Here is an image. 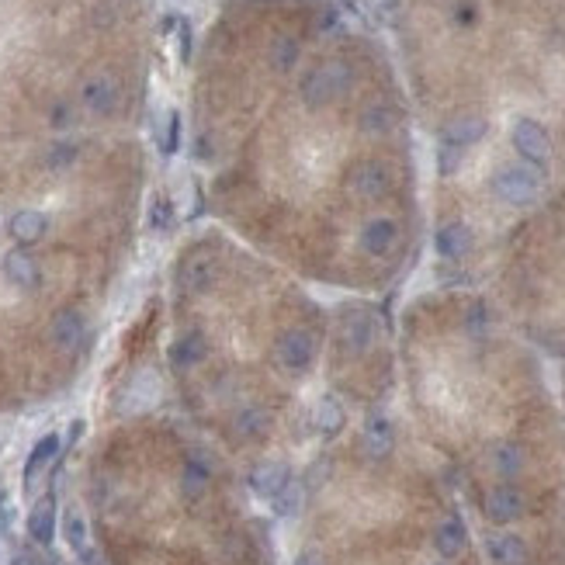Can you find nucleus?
I'll use <instances>...</instances> for the list:
<instances>
[{"label":"nucleus","instance_id":"15","mask_svg":"<svg viewBox=\"0 0 565 565\" xmlns=\"http://www.w3.org/2000/svg\"><path fill=\"white\" fill-rule=\"evenodd\" d=\"M46 229H49V219H46L42 212H35V208H21V212L11 215V223H7L11 240L21 243V246L42 240V236H46Z\"/></svg>","mask_w":565,"mask_h":565},{"label":"nucleus","instance_id":"42","mask_svg":"<svg viewBox=\"0 0 565 565\" xmlns=\"http://www.w3.org/2000/svg\"><path fill=\"white\" fill-rule=\"evenodd\" d=\"M7 528V507H4V497H0V531Z\"/></svg>","mask_w":565,"mask_h":565},{"label":"nucleus","instance_id":"26","mask_svg":"<svg viewBox=\"0 0 565 565\" xmlns=\"http://www.w3.org/2000/svg\"><path fill=\"white\" fill-rule=\"evenodd\" d=\"M298 56H302L298 38H291V35H277L275 42H271V49H267V63H271L277 73H288V69H295Z\"/></svg>","mask_w":565,"mask_h":565},{"label":"nucleus","instance_id":"41","mask_svg":"<svg viewBox=\"0 0 565 565\" xmlns=\"http://www.w3.org/2000/svg\"><path fill=\"white\" fill-rule=\"evenodd\" d=\"M316 25H319V28H333V25H337V11H326V15H319Z\"/></svg>","mask_w":565,"mask_h":565},{"label":"nucleus","instance_id":"30","mask_svg":"<svg viewBox=\"0 0 565 565\" xmlns=\"http://www.w3.org/2000/svg\"><path fill=\"white\" fill-rule=\"evenodd\" d=\"M302 497H306V489H302V482H288L281 493L275 497V507L281 517H295L302 510Z\"/></svg>","mask_w":565,"mask_h":565},{"label":"nucleus","instance_id":"34","mask_svg":"<svg viewBox=\"0 0 565 565\" xmlns=\"http://www.w3.org/2000/svg\"><path fill=\"white\" fill-rule=\"evenodd\" d=\"M177 146H181V115L171 111V115H167V139H163V153L173 156L177 153Z\"/></svg>","mask_w":565,"mask_h":565},{"label":"nucleus","instance_id":"3","mask_svg":"<svg viewBox=\"0 0 565 565\" xmlns=\"http://www.w3.org/2000/svg\"><path fill=\"white\" fill-rule=\"evenodd\" d=\"M389 184H392V177L385 171V163H378V160H361L354 163L351 171H347V191L361 198V202H378V198H385L389 194Z\"/></svg>","mask_w":565,"mask_h":565},{"label":"nucleus","instance_id":"22","mask_svg":"<svg viewBox=\"0 0 565 565\" xmlns=\"http://www.w3.org/2000/svg\"><path fill=\"white\" fill-rule=\"evenodd\" d=\"M465 541H468V531H465V524L458 520V517H447V520H441V528L434 531V549L441 551L445 559L462 555Z\"/></svg>","mask_w":565,"mask_h":565},{"label":"nucleus","instance_id":"6","mask_svg":"<svg viewBox=\"0 0 565 565\" xmlns=\"http://www.w3.org/2000/svg\"><path fill=\"white\" fill-rule=\"evenodd\" d=\"M215 277H219V264H215V257L205 254V250L191 254V257L181 264V288L188 291V295H205V291L215 285Z\"/></svg>","mask_w":565,"mask_h":565},{"label":"nucleus","instance_id":"18","mask_svg":"<svg viewBox=\"0 0 565 565\" xmlns=\"http://www.w3.org/2000/svg\"><path fill=\"white\" fill-rule=\"evenodd\" d=\"M208 358V343L205 337L198 333V330H188V333H181L171 347V361L173 368H194V364H202Z\"/></svg>","mask_w":565,"mask_h":565},{"label":"nucleus","instance_id":"2","mask_svg":"<svg viewBox=\"0 0 565 565\" xmlns=\"http://www.w3.org/2000/svg\"><path fill=\"white\" fill-rule=\"evenodd\" d=\"M493 191L507 205H531L534 198L541 194V173L528 167V163H510L493 177Z\"/></svg>","mask_w":565,"mask_h":565},{"label":"nucleus","instance_id":"28","mask_svg":"<svg viewBox=\"0 0 565 565\" xmlns=\"http://www.w3.org/2000/svg\"><path fill=\"white\" fill-rule=\"evenodd\" d=\"M392 125H395V111L389 104H368L361 111V132L364 136H385V132H392Z\"/></svg>","mask_w":565,"mask_h":565},{"label":"nucleus","instance_id":"9","mask_svg":"<svg viewBox=\"0 0 565 565\" xmlns=\"http://www.w3.org/2000/svg\"><path fill=\"white\" fill-rule=\"evenodd\" d=\"M49 337H52V343H56L59 351H67V354H73V351H77V347L84 343V337H87L84 316H80L77 309H59V312L52 316Z\"/></svg>","mask_w":565,"mask_h":565},{"label":"nucleus","instance_id":"19","mask_svg":"<svg viewBox=\"0 0 565 565\" xmlns=\"http://www.w3.org/2000/svg\"><path fill=\"white\" fill-rule=\"evenodd\" d=\"M28 534L35 545H52L56 538V499L42 497L28 514Z\"/></svg>","mask_w":565,"mask_h":565},{"label":"nucleus","instance_id":"39","mask_svg":"<svg viewBox=\"0 0 565 565\" xmlns=\"http://www.w3.org/2000/svg\"><path fill=\"white\" fill-rule=\"evenodd\" d=\"M11 565H42V562L35 559L32 551H25V549H21V551H15V562H11Z\"/></svg>","mask_w":565,"mask_h":565},{"label":"nucleus","instance_id":"20","mask_svg":"<svg viewBox=\"0 0 565 565\" xmlns=\"http://www.w3.org/2000/svg\"><path fill=\"white\" fill-rule=\"evenodd\" d=\"M489 559L497 565H524L528 562V545L517 538V534H489L486 541Z\"/></svg>","mask_w":565,"mask_h":565},{"label":"nucleus","instance_id":"23","mask_svg":"<svg viewBox=\"0 0 565 565\" xmlns=\"http://www.w3.org/2000/svg\"><path fill=\"white\" fill-rule=\"evenodd\" d=\"M56 455H59V434H46V437L32 447V455H28V465H25V489H32L35 479L42 476V468H46Z\"/></svg>","mask_w":565,"mask_h":565},{"label":"nucleus","instance_id":"14","mask_svg":"<svg viewBox=\"0 0 565 565\" xmlns=\"http://www.w3.org/2000/svg\"><path fill=\"white\" fill-rule=\"evenodd\" d=\"M361 445H364V455L368 458H385L395 445V430L392 424L385 420V416H368V424H364V434H361Z\"/></svg>","mask_w":565,"mask_h":565},{"label":"nucleus","instance_id":"25","mask_svg":"<svg viewBox=\"0 0 565 565\" xmlns=\"http://www.w3.org/2000/svg\"><path fill=\"white\" fill-rule=\"evenodd\" d=\"M489 458H493V468H497L503 479H514V476H520V468H524V447L514 445V441H499Z\"/></svg>","mask_w":565,"mask_h":565},{"label":"nucleus","instance_id":"7","mask_svg":"<svg viewBox=\"0 0 565 565\" xmlns=\"http://www.w3.org/2000/svg\"><path fill=\"white\" fill-rule=\"evenodd\" d=\"M80 101H84V108L87 111H94V115H111L115 104H119V84H115V77L94 73V77L84 80V87H80Z\"/></svg>","mask_w":565,"mask_h":565},{"label":"nucleus","instance_id":"17","mask_svg":"<svg viewBox=\"0 0 565 565\" xmlns=\"http://www.w3.org/2000/svg\"><path fill=\"white\" fill-rule=\"evenodd\" d=\"M371 337H375V323H371V316L368 312H354V316H347L340 326V340L343 347L351 351V354H364L368 347H371Z\"/></svg>","mask_w":565,"mask_h":565},{"label":"nucleus","instance_id":"11","mask_svg":"<svg viewBox=\"0 0 565 565\" xmlns=\"http://www.w3.org/2000/svg\"><path fill=\"white\" fill-rule=\"evenodd\" d=\"M486 129H489V121L482 119V115H458V119H451L445 129H441V142L465 150V146L479 142V139L486 136Z\"/></svg>","mask_w":565,"mask_h":565},{"label":"nucleus","instance_id":"1","mask_svg":"<svg viewBox=\"0 0 565 565\" xmlns=\"http://www.w3.org/2000/svg\"><path fill=\"white\" fill-rule=\"evenodd\" d=\"M351 87H354V69H351V63H343V59H326V63L312 67L306 77H302L298 94H302L306 108H323V104L343 98Z\"/></svg>","mask_w":565,"mask_h":565},{"label":"nucleus","instance_id":"27","mask_svg":"<svg viewBox=\"0 0 565 565\" xmlns=\"http://www.w3.org/2000/svg\"><path fill=\"white\" fill-rule=\"evenodd\" d=\"M343 424H347V413H343L340 403L333 395L319 399V406H316V427H319V434L323 437H337L343 430Z\"/></svg>","mask_w":565,"mask_h":565},{"label":"nucleus","instance_id":"24","mask_svg":"<svg viewBox=\"0 0 565 565\" xmlns=\"http://www.w3.org/2000/svg\"><path fill=\"white\" fill-rule=\"evenodd\" d=\"M208 482H212V465L205 458H188L184 462V476H181V489H184V497L188 499H198L202 493L208 489Z\"/></svg>","mask_w":565,"mask_h":565},{"label":"nucleus","instance_id":"36","mask_svg":"<svg viewBox=\"0 0 565 565\" xmlns=\"http://www.w3.org/2000/svg\"><path fill=\"white\" fill-rule=\"evenodd\" d=\"M181 59H184V63L191 59V25L188 21H181Z\"/></svg>","mask_w":565,"mask_h":565},{"label":"nucleus","instance_id":"4","mask_svg":"<svg viewBox=\"0 0 565 565\" xmlns=\"http://www.w3.org/2000/svg\"><path fill=\"white\" fill-rule=\"evenodd\" d=\"M275 358L285 371H306L309 364L316 361V340L312 333L302 326H291L275 340Z\"/></svg>","mask_w":565,"mask_h":565},{"label":"nucleus","instance_id":"16","mask_svg":"<svg viewBox=\"0 0 565 565\" xmlns=\"http://www.w3.org/2000/svg\"><path fill=\"white\" fill-rule=\"evenodd\" d=\"M434 246H437V254L447 260H458L465 257L468 250H472V229L465 223H447L437 229V236H434Z\"/></svg>","mask_w":565,"mask_h":565},{"label":"nucleus","instance_id":"12","mask_svg":"<svg viewBox=\"0 0 565 565\" xmlns=\"http://www.w3.org/2000/svg\"><path fill=\"white\" fill-rule=\"evenodd\" d=\"M4 277L15 285V288H35L38 285V260L28 254V250H21V246H15V250H7L4 254Z\"/></svg>","mask_w":565,"mask_h":565},{"label":"nucleus","instance_id":"29","mask_svg":"<svg viewBox=\"0 0 565 565\" xmlns=\"http://www.w3.org/2000/svg\"><path fill=\"white\" fill-rule=\"evenodd\" d=\"M63 531H67L69 549L77 551V555H80L84 562H90V538H87L84 517L77 514V510H67V517H63Z\"/></svg>","mask_w":565,"mask_h":565},{"label":"nucleus","instance_id":"35","mask_svg":"<svg viewBox=\"0 0 565 565\" xmlns=\"http://www.w3.org/2000/svg\"><path fill=\"white\" fill-rule=\"evenodd\" d=\"M468 330H476V333L486 330V309L482 306H476L472 312H468Z\"/></svg>","mask_w":565,"mask_h":565},{"label":"nucleus","instance_id":"38","mask_svg":"<svg viewBox=\"0 0 565 565\" xmlns=\"http://www.w3.org/2000/svg\"><path fill=\"white\" fill-rule=\"evenodd\" d=\"M455 17H458V25H472V21H476V7H472V4H462V7L455 11Z\"/></svg>","mask_w":565,"mask_h":565},{"label":"nucleus","instance_id":"37","mask_svg":"<svg viewBox=\"0 0 565 565\" xmlns=\"http://www.w3.org/2000/svg\"><path fill=\"white\" fill-rule=\"evenodd\" d=\"M52 125H56V129L69 125V108L67 104H56V108H52Z\"/></svg>","mask_w":565,"mask_h":565},{"label":"nucleus","instance_id":"8","mask_svg":"<svg viewBox=\"0 0 565 565\" xmlns=\"http://www.w3.org/2000/svg\"><path fill=\"white\" fill-rule=\"evenodd\" d=\"M486 517L493 520V524H510L517 517L524 514V493L517 489V486H497V489H489L486 493Z\"/></svg>","mask_w":565,"mask_h":565},{"label":"nucleus","instance_id":"21","mask_svg":"<svg viewBox=\"0 0 565 565\" xmlns=\"http://www.w3.org/2000/svg\"><path fill=\"white\" fill-rule=\"evenodd\" d=\"M267 430H271V413L264 410V406H246L233 420V434L240 441H260Z\"/></svg>","mask_w":565,"mask_h":565},{"label":"nucleus","instance_id":"5","mask_svg":"<svg viewBox=\"0 0 565 565\" xmlns=\"http://www.w3.org/2000/svg\"><path fill=\"white\" fill-rule=\"evenodd\" d=\"M514 150L524 156L531 167H545V163H549V156H551V139L534 119H517Z\"/></svg>","mask_w":565,"mask_h":565},{"label":"nucleus","instance_id":"43","mask_svg":"<svg viewBox=\"0 0 565 565\" xmlns=\"http://www.w3.org/2000/svg\"><path fill=\"white\" fill-rule=\"evenodd\" d=\"M56 565H63V562H56Z\"/></svg>","mask_w":565,"mask_h":565},{"label":"nucleus","instance_id":"33","mask_svg":"<svg viewBox=\"0 0 565 565\" xmlns=\"http://www.w3.org/2000/svg\"><path fill=\"white\" fill-rule=\"evenodd\" d=\"M171 223H173V208H171V202L160 194L153 202V208H150V225H153V229H167Z\"/></svg>","mask_w":565,"mask_h":565},{"label":"nucleus","instance_id":"32","mask_svg":"<svg viewBox=\"0 0 565 565\" xmlns=\"http://www.w3.org/2000/svg\"><path fill=\"white\" fill-rule=\"evenodd\" d=\"M77 160V146L73 142H56L49 150V156H46V163H49L52 171H59V167H69Z\"/></svg>","mask_w":565,"mask_h":565},{"label":"nucleus","instance_id":"13","mask_svg":"<svg viewBox=\"0 0 565 565\" xmlns=\"http://www.w3.org/2000/svg\"><path fill=\"white\" fill-rule=\"evenodd\" d=\"M288 482H291V472H288V465H281V462H260L257 468L250 472V489L264 499H275Z\"/></svg>","mask_w":565,"mask_h":565},{"label":"nucleus","instance_id":"40","mask_svg":"<svg viewBox=\"0 0 565 565\" xmlns=\"http://www.w3.org/2000/svg\"><path fill=\"white\" fill-rule=\"evenodd\" d=\"M295 565H326V562L319 559V555H316V551H302V555L295 559Z\"/></svg>","mask_w":565,"mask_h":565},{"label":"nucleus","instance_id":"10","mask_svg":"<svg viewBox=\"0 0 565 565\" xmlns=\"http://www.w3.org/2000/svg\"><path fill=\"white\" fill-rule=\"evenodd\" d=\"M399 243V225L392 219H371L361 229V250L371 257H389Z\"/></svg>","mask_w":565,"mask_h":565},{"label":"nucleus","instance_id":"31","mask_svg":"<svg viewBox=\"0 0 565 565\" xmlns=\"http://www.w3.org/2000/svg\"><path fill=\"white\" fill-rule=\"evenodd\" d=\"M462 153L465 150H458V146H447V142H441V153H437V171L445 173V177H451V173L462 167Z\"/></svg>","mask_w":565,"mask_h":565}]
</instances>
